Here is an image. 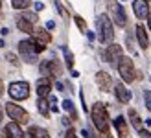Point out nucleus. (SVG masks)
Returning a JSON list of instances; mask_svg holds the SVG:
<instances>
[{
  "mask_svg": "<svg viewBox=\"0 0 151 138\" xmlns=\"http://www.w3.org/2000/svg\"><path fill=\"white\" fill-rule=\"evenodd\" d=\"M92 121H94V125L96 129L100 131L101 134L103 133H109V114H107V109H105V105L103 103H94L92 105Z\"/></svg>",
  "mask_w": 151,
  "mask_h": 138,
  "instance_id": "nucleus-1",
  "label": "nucleus"
},
{
  "mask_svg": "<svg viewBox=\"0 0 151 138\" xmlns=\"http://www.w3.org/2000/svg\"><path fill=\"white\" fill-rule=\"evenodd\" d=\"M96 29H98V41L100 42H111L114 39V29H112V22L107 15H100L96 20Z\"/></svg>",
  "mask_w": 151,
  "mask_h": 138,
  "instance_id": "nucleus-2",
  "label": "nucleus"
},
{
  "mask_svg": "<svg viewBox=\"0 0 151 138\" xmlns=\"http://www.w3.org/2000/svg\"><path fill=\"white\" fill-rule=\"evenodd\" d=\"M118 72H120V78H122L125 83H131L137 78V72H134V65L129 57H122L118 61Z\"/></svg>",
  "mask_w": 151,
  "mask_h": 138,
  "instance_id": "nucleus-3",
  "label": "nucleus"
},
{
  "mask_svg": "<svg viewBox=\"0 0 151 138\" xmlns=\"http://www.w3.org/2000/svg\"><path fill=\"white\" fill-rule=\"evenodd\" d=\"M6 112L15 124H28L29 121V114L17 103H6Z\"/></svg>",
  "mask_w": 151,
  "mask_h": 138,
  "instance_id": "nucleus-4",
  "label": "nucleus"
},
{
  "mask_svg": "<svg viewBox=\"0 0 151 138\" xmlns=\"http://www.w3.org/2000/svg\"><path fill=\"white\" fill-rule=\"evenodd\" d=\"M7 92H9V96L13 99L22 101V99H28V96H29V85H28L26 81H15V83L9 85Z\"/></svg>",
  "mask_w": 151,
  "mask_h": 138,
  "instance_id": "nucleus-5",
  "label": "nucleus"
},
{
  "mask_svg": "<svg viewBox=\"0 0 151 138\" xmlns=\"http://www.w3.org/2000/svg\"><path fill=\"white\" fill-rule=\"evenodd\" d=\"M19 52H20V55L26 63H29V65L37 63V52H35L33 41H20L19 42Z\"/></svg>",
  "mask_w": 151,
  "mask_h": 138,
  "instance_id": "nucleus-6",
  "label": "nucleus"
},
{
  "mask_svg": "<svg viewBox=\"0 0 151 138\" xmlns=\"http://www.w3.org/2000/svg\"><path fill=\"white\" fill-rule=\"evenodd\" d=\"M103 57H105V61H107L109 65L116 66L118 61L124 57V55H122V46H118V44H111V46H107V48H105Z\"/></svg>",
  "mask_w": 151,
  "mask_h": 138,
  "instance_id": "nucleus-7",
  "label": "nucleus"
},
{
  "mask_svg": "<svg viewBox=\"0 0 151 138\" xmlns=\"http://www.w3.org/2000/svg\"><path fill=\"white\" fill-rule=\"evenodd\" d=\"M41 72L46 75V78H55V75H61L63 68L57 61H44L41 65Z\"/></svg>",
  "mask_w": 151,
  "mask_h": 138,
  "instance_id": "nucleus-8",
  "label": "nucleus"
},
{
  "mask_svg": "<svg viewBox=\"0 0 151 138\" xmlns=\"http://www.w3.org/2000/svg\"><path fill=\"white\" fill-rule=\"evenodd\" d=\"M111 11H112V19H114L116 26L125 28L127 26V15H125V9L122 7V4H112Z\"/></svg>",
  "mask_w": 151,
  "mask_h": 138,
  "instance_id": "nucleus-9",
  "label": "nucleus"
},
{
  "mask_svg": "<svg viewBox=\"0 0 151 138\" xmlns=\"http://www.w3.org/2000/svg\"><path fill=\"white\" fill-rule=\"evenodd\" d=\"M96 85L100 87L101 92H109L111 87H112V78L107 72H98L96 74Z\"/></svg>",
  "mask_w": 151,
  "mask_h": 138,
  "instance_id": "nucleus-10",
  "label": "nucleus"
},
{
  "mask_svg": "<svg viewBox=\"0 0 151 138\" xmlns=\"http://www.w3.org/2000/svg\"><path fill=\"white\" fill-rule=\"evenodd\" d=\"M133 9H134V15L142 20V19H147L149 15V7H147V2L146 0H134L133 2Z\"/></svg>",
  "mask_w": 151,
  "mask_h": 138,
  "instance_id": "nucleus-11",
  "label": "nucleus"
},
{
  "mask_svg": "<svg viewBox=\"0 0 151 138\" xmlns=\"http://www.w3.org/2000/svg\"><path fill=\"white\" fill-rule=\"evenodd\" d=\"M52 90V83H50V78H41L37 81V94L39 98H46Z\"/></svg>",
  "mask_w": 151,
  "mask_h": 138,
  "instance_id": "nucleus-12",
  "label": "nucleus"
},
{
  "mask_svg": "<svg viewBox=\"0 0 151 138\" xmlns=\"http://www.w3.org/2000/svg\"><path fill=\"white\" fill-rule=\"evenodd\" d=\"M4 133H6L7 138H22V136H24V133H22L20 125H19V124H15V121H9V124L6 125Z\"/></svg>",
  "mask_w": 151,
  "mask_h": 138,
  "instance_id": "nucleus-13",
  "label": "nucleus"
},
{
  "mask_svg": "<svg viewBox=\"0 0 151 138\" xmlns=\"http://www.w3.org/2000/svg\"><path fill=\"white\" fill-rule=\"evenodd\" d=\"M114 90H116V98H118L120 103H129L131 101V92L125 88L124 83H118V85L114 87Z\"/></svg>",
  "mask_w": 151,
  "mask_h": 138,
  "instance_id": "nucleus-14",
  "label": "nucleus"
},
{
  "mask_svg": "<svg viewBox=\"0 0 151 138\" xmlns=\"http://www.w3.org/2000/svg\"><path fill=\"white\" fill-rule=\"evenodd\" d=\"M114 127H116L118 134L122 136V138H125L127 134H129V127H127V121H125L124 116H118V118L114 120Z\"/></svg>",
  "mask_w": 151,
  "mask_h": 138,
  "instance_id": "nucleus-15",
  "label": "nucleus"
},
{
  "mask_svg": "<svg viewBox=\"0 0 151 138\" xmlns=\"http://www.w3.org/2000/svg\"><path fill=\"white\" fill-rule=\"evenodd\" d=\"M137 39H138V44H140V48H147L149 41H147V33H146V28L142 26V24H138V26H137Z\"/></svg>",
  "mask_w": 151,
  "mask_h": 138,
  "instance_id": "nucleus-16",
  "label": "nucleus"
},
{
  "mask_svg": "<svg viewBox=\"0 0 151 138\" xmlns=\"http://www.w3.org/2000/svg\"><path fill=\"white\" fill-rule=\"evenodd\" d=\"M33 35H35L37 39H39V42H42V44H48V42L52 41V35H50L44 28H37L35 32H33Z\"/></svg>",
  "mask_w": 151,
  "mask_h": 138,
  "instance_id": "nucleus-17",
  "label": "nucleus"
},
{
  "mask_svg": "<svg viewBox=\"0 0 151 138\" xmlns=\"http://www.w3.org/2000/svg\"><path fill=\"white\" fill-rule=\"evenodd\" d=\"M29 134L33 138H50V133L42 127H37V125H32L29 127Z\"/></svg>",
  "mask_w": 151,
  "mask_h": 138,
  "instance_id": "nucleus-18",
  "label": "nucleus"
},
{
  "mask_svg": "<svg viewBox=\"0 0 151 138\" xmlns=\"http://www.w3.org/2000/svg\"><path fill=\"white\" fill-rule=\"evenodd\" d=\"M17 28L24 33H33V24H29L28 20L20 19V17H17Z\"/></svg>",
  "mask_w": 151,
  "mask_h": 138,
  "instance_id": "nucleus-19",
  "label": "nucleus"
},
{
  "mask_svg": "<svg viewBox=\"0 0 151 138\" xmlns=\"http://www.w3.org/2000/svg\"><path fill=\"white\" fill-rule=\"evenodd\" d=\"M129 118H131L133 127L137 129V131H142V120H140V116L137 114V111H134V109H129Z\"/></svg>",
  "mask_w": 151,
  "mask_h": 138,
  "instance_id": "nucleus-20",
  "label": "nucleus"
},
{
  "mask_svg": "<svg viewBox=\"0 0 151 138\" xmlns=\"http://www.w3.org/2000/svg\"><path fill=\"white\" fill-rule=\"evenodd\" d=\"M37 107H39V112L42 114V116H48L50 111H48V99L46 98H39V101H37Z\"/></svg>",
  "mask_w": 151,
  "mask_h": 138,
  "instance_id": "nucleus-21",
  "label": "nucleus"
},
{
  "mask_svg": "<svg viewBox=\"0 0 151 138\" xmlns=\"http://www.w3.org/2000/svg\"><path fill=\"white\" fill-rule=\"evenodd\" d=\"M29 4H32L29 0H11V6L15 7V9H26Z\"/></svg>",
  "mask_w": 151,
  "mask_h": 138,
  "instance_id": "nucleus-22",
  "label": "nucleus"
},
{
  "mask_svg": "<svg viewBox=\"0 0 151 138\" xmlns=\"http://www.w3.org/2000/svg\"><path fill=\"white\" fill-rule=\"evenodd\" d=\"M63 107H65V111H66V112H70V114H72V118H74V120L78 118V114H76V109H74V103L70 101V99H65V101H63Z\"/></svg>",
  "mask_w": 151,
  "mask_h": 138,
  "instance_id": "nucleus-23",
  "label": "nucleus"
},
{
  "mask_svg": "<svg viewBox=\"0 0 151 138\" xmlns=\"http://www.w3.org/2000/svg\"><path fill=\"white\" fill-rule=\"evenodd\" d=\"M63 53H65V61H66V66L72 70V66H74V55L70 53L68 48H63Z\"/></svg>",
  "mask_w": 151,
  "mask_h": 138,
  "instance_id": "nucleus-24",
  "label": "nucleus"
},
{
  "mask_svg": "<svg viewBox=\"0 0 151 138\" xmlns=\"http://www.w3.org/2000/svg\"><path fill=\"white\" fill-rule=\"evenodd\" d=\"M20 19H24V20H28L29 24H33V22H37V15L35 13H28V11H24L22 15H19Z\"/></svg>",
  "mask_w": 151,
  "mask_h": 138,
  "instance_id": "nucleus-25",
  "label": "nucleus"
},
{
  "mask_svg": "<svg viewBox=\"0 0 151 138\" xmlns=\"http://www.w3.org/2000/svg\"><path fill=\"white\" fill-rule=\"evenodd\" d=\"M74 20H76V24H78V28L81 29V32H87V24H85V20H83V19L79 17V15H76Z\"/></svg>",
  "mask_w": 151,
  "mask_h": 138,
  "instance_id": "nucleus-26",
  "label": "nucleus"
},
{
  "mask_svg": "<svg viewBox=\"0 0 151 138\" xmlns=\"http://www.w3.org/2000/svg\"><path fill=\"white\" fill-rule=\"evenodd\" d=\"M144 99H146V107H147V111H151V92H149V90L144 92Z\"/></svg>",
  "mask_w": 151,
  "mask_h": 138,
  "instance_id": "nucleus-27",
  "label": "nucleus"
},
{
  "mask_svg": "<svg viewBox=\"0 0 151 138\" xmlns=\"http://www.w3.org/2000/svg\"><path fill=\"white\" fill-rule=\"evenodd\" d=\"M33 46H35V52H37V53L44 52V44H42V42H39V41H33Z\"/></svg>",
  "mask_w": 151,
  "mask_h": 138,
  "instance_id": "nucleus-28",
  "label": "nucleus"
},
{
  "mask_svg": "<svg viewBox=\"0 0 151 138\" xmlns=\"http://www.w3.org/2000/svg\"><path fill=\"white\" fill-rule=\"evenodd\" d=\"M6 59H7V61H11V65H15V66L19 65V59H17V55H13V53H7Z\"/></svg>",
  "mask_w": 151,
  "mask_h": 138,
  "instance_id": "nucleus-29",
  "label": "nucleus"
},
{
  "mask_svg": "<svg viewBox=\"0 0 151 138\" xmlns=\"http://www.w3.org/2000/svg\"><path fill=\"white\" fill-rule=\"evenodd\" d=\"M55 6H57V11H59V13H61V15H63V17H65V19H68V13H66V9H65V7H63L61 4H55Z\"/></svg>",
  "mask_w": 151,
  "mask_h": 138,
  "instance_id": "nucleus-30",
  "label": "nucleus"
},
{
  "mask_svg": "<svg viewBox=\"0 0 151 138\" xmlns=\"http://www.w3.org/2000/svg\"><path fill=\"white\" fill-rule=\"evenodd\" d=\"M138 133H140V136H142V138H151V133H149V131H146V129H142V131H138Z\"/></svg>",
  "mask_w": 151,
  "mask_h": 138,
  "instance_id": "nucleus-31",
  "label": "nucleus"
},
{
  "mask_svg": "<svg viewBox=\"0 0 151 138\" xmlns=\"http://www.w3.org/2000/svg\"><path fill=\"white\" fill-rule=\"evenodd\" d=\"M66 138H78V136H76V131H74V129H68V131H66Z\"/></svg>",
  "mask_w": 151,
  "mask_h": 138,
  "instance_id": "nucleus-32",
  "label": "nucleus"
},
{
  "mask_svg": "<svg viewBox=\"0 0 151 138\" xmlns=\"http://www.w3.org/2000/svg\"><path fill=\"white\" fill-rule=\"evenodd\" d=\"M46 28H48V29H54V28H55V22H54V20H48V22H46Z\"/></svg>",
  "mask_w": 151,
  "mask_h": 138,
  "instance_id": "nucleus-33",
  "label": "nucleus"
},
{
  "mask_svg": "<svg viewBox=\"0 0 151 138\" xmlns=\"http://www.w3.org/2000/svg\"><path fill=\"white\" fill-rule=\"evenodd\" d=\"M83 136H85V138H94L92 134H90V133L87 131V129H83Z\"/></svg>",
  "mask_w": 151,
  "mask_h": 138,
  "instance_id": "nucleus-34",
  "label": "nucleus"
},
{
  "mask_svg": "<svg viewBox=\"0 0 151 138\" xmlns=\"http://www.w3.org/2000/svg\"><path fill=\"white\" fill-rule=\"evenodd\" d=\"M42 7H44V6H42L41 2H37V4H35V9H37V11H41V9H42Z\"/></svg>",
  "mask_w": 151,
  "mask_h": 138,
  "instance_id": "nucleus-35",
  "label": "nucleus"
},
{
  "mask_svg": "<svg viewBox=\"0 0 151 138\" xmlns=\"http://www.w3.org/2000/svg\"><path fill=\"white\" fill-rule=\"evenodd\" d=\"M101 138H112V136H111L109 133H103V134H101Z\"/></svg>",
  "mask_w": 151,
  "mask_h": 138,
  "instance_id": "nucleus-36",
  "label": "nucleus"
},
{
  "mask_svg": "<svg viewBox=\"0 0 151 138\" xmlns=\"http://www.w3.org/2000/svg\"><path fill=\"white\" fill-rule=\"evenodd\" d=\"M147 22H149V29H151V13L147 15Z\"/></svg>",
  "mask_w": 151,
  "mask_h": 138,
  "instance_id": "nucleus-37",
  "label": "nucleus"
},
{
  "mask_svg": "<svg viewBox=\"0 0 151 138\" xmlns=\"http://www.w3.org/2000/svg\"><path fill=\"white\" fill-rule=\"evenodd\" d=\"M22 138H33V136H32V134L28 133V134H24V136H22Z\"/></svg>",
  "mask_w": 151,
  "mask_h": 138,
  "instance_id": "nucleus-38",
  "label": "nucleus"
},
{
  "mask_svg": "<svg viewBox=\"0 0 151 138\" xmlns=\"http://www.w3.org/2000/svg\"><path fill=\"white\" fill-rule=\"evenodd\" d=\"M0 48H4V41L2 39H0Z\"/></svg>",
  "mask_w": 151,
  "mask_h": 138,
  "instance_id": "nucleus-39",
  "label": "nucleus"
},
{
  "mask_svg": "<svg viewBox=\"0 0 151 138\" xmlns=\"http://www.w3.org/2000/svg\"><path fill=\"white\" fill-rule=\"evenodd\" d=\"M0 121H2V112H0Z\"/></svg>",
  "mask_w": 151,
  "mask_h": 138,
  "instance_id": "nucleus-40",
  "label": "nucleus"
},
{
  "mask_svg": "<svg viewBox=\"0 0 151 138\" xmlns=\"http://www.w3.org/2000/svg\"><path fill=\"white\" fill-rule=\"evenodd\" d=\"M0 6H2V2H0Z\"/></svg>",
  "mask_w": 151,
  "mask_h": 138,
  "instance_id": "nucleus-41",
  "label": "nucleus"
},
{
  "mask_svg": "<svg viewBox=\"0 0 151 138\" xmlns=\"http://www.w3.org/2000/svg\"><path fill=\"white\" fill-rule=\"evenodd\" d=\"M146 2H149V0H146Z\"/></svg>",
  "mask_w": 151,
  "mask_h": 138,
  "instance_id": "nucleus-42",
  "label": "nucleus"
}]
</instances>
